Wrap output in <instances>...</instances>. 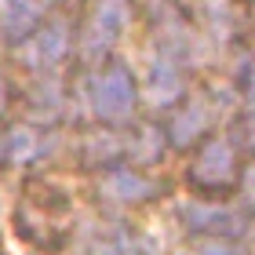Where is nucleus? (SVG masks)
Wrapping results in <instances>:
<instances>
[{"label": "nucleus", "instance_id": "obj_15", "mask_svg": "<svg viewBox=\"0 0 255 255\" xmlns=\"http://www.w3.org/2000/svg\"><path fill=\"white\" fill-rule=\"evenodd\" d=\"M201 255H248V252H241L237 245H230V241H223V237H212L201 248Z\"/></svg>", "mask_w": 255, "mask_h": 255}, {"label": "nucleus", "instance_id": "obj_8", "mask_svg": "<svg viewBox=\"0 0 255 255\" xmlns=\"http://www.w3.org/2000/svg\"><path fill=\"white\" fill-rule=\"evenodd\" d=\"M40 18V0H0V29L11 40H22L37 29Z\"/></svg>", "mask_w": 255, "mask_h": 255}, {"label": "nucleus", "instance_id": "obj_9", "mask_svg": "<svg viewBox=\"0 0 255 255\" xmlns=\"http://www.w3.org/2000/svg\"><path fill=\"white\" fill-rule=\"evenodd\" d=\"M208 124H212V110H208V102H201V99L186 102V106L175 113V121H171V142H175V146L197 142V138L208 131Z\"/></svg>", "mask_w": 255, "mask_h": 255}, {"label": "nucleus", "instance_id": "obj_7", "mask_svg": "<svg viewBox=\"0 0 255 255\" xmlns=\"http://www.w3.org/2000/svg\"><path fill=\"white\" fill-rule=\"evenodd\" d=\"M102 190H106L110 201L138 204V201H146V197H153V182H149L146 175H138V171H131V168H117V171L106 175Z\"/></svg>", "mask_w": 255, "mask_h": 255}, {"label": "nucleus", "instance_id": "obj_14", "mask_svg": "<svg viewBox=\"0 0 255 255\" xmlns=\"http://www.w3.org/2000/svg\"><path fill=\"white\" fill-rule=\"evenodd\" d=\"M237 88L248 102H255V59H241L237 62Z\"/></svg>", "mask_w": 255, "mask_h": 255}, {"label": "nucleus", "instance_id": "obj_17", "mask_svg": "<svg viewBox=\"0 0 255 255\" xmlns=\"http://www.w3.org/2000/svg\"><path fill=\"white\" fill-rule=\"evenodd\" d=\"M245 190H248V204L255 208V164L248 168V175H245Z\"/></svg>", "mask_w": 255, "mask_h": 255}, {"label": "nucleus", "instance_id": "obj_10", "mask_svg": "<svg viewBox=\"0 0 255 255\" xmlns=\"http://www.w3.org/2000/svg\"><path fill=\"white\" fill-rule=\"evenodd\" d=\"M26 106H29V117L33 121H55L62 113V84L55 77H40L37 80V88L29 91V99H26Z\"/></svg>", "mask_w": 255, "mask_h": 255}, {"label": "nucleus", "instance_id": "obj_1", "mask_svg": "<svg viewBox=\"0 0 255 255\" xmlns=\"http://www.w3.org/2000/svg\"><path fill=\"white\" fill-rule=\"evenodd\" d=\"M91 102L95 113L110 124H121L135 113V84L124 66H106L91 84Z\"/></svg>", "mask_w": 255, "mask_h": 255}, {"label": "nucleus", "instance_id": "obj_18", "mask_svg": "<svg viewBox=\"0 0 255 255\" xmlns=\"http://www.w3.org/2000/svg\"><path fill=\"white\" fill-rule=\"evenodd\" d=\"M7 106V84H4V73H0V110Z\"/></svg>", "mask_w": 255, "mask_h": 255}, {"label": "nucleus", "instance_id": "obj_4", "mask_svg": "<svg viewBox=\"0 0 255 255\" xmlns=\"http://www.w3.org/2000/svg\"><path fill=\"white\" fill-rule=\"evenodd\" d=\"M182 219H186L190 230H201V234H212V237H237L245 230L241 212H234L226 204H212V201H186Z\"/></svg>", "mask_w": 255, "mask_h": 255}, {"label": "nucleus", "instance_id": "obj_6", "mask_svg": "<svg viewBox=\"0 0 255 255\" xmlns=\"http://www.w3.org/2000/svg\"><path fill=\"white\" fill-rule=\"evenodd\" d=\"M182 95V77L171 59H153V66H149L146 73V99L149 106H171Z\"/></svg>", "mask_w": 255, "mask_h": 255}, {"label": "nucleus", "instance_id": "obj_2", "mask_svg": "<svg viewBox=\"0 0 255 255\" xmlns=\"http://www.w3.org/2000/svg\"><path fill=\"white\" fill-rule=\"evenodd\" d=\"M124 26H128V0H99L91 18H88V26H84V37H80L84 59H91V62L102 59L117 44Z\"/></svg>", "mask_w": 255, "mask_h": 255}, {"label": "nucleus", "instance_id": "obj_16", "mask_svg": "<svg viewBox=\"0 0 255 255\" xmlns=\"http://www.w3.org/2000/svg\"><path fill=\"white\" fill-rule=\"evenodd\" d=\"M245 142L255 149V110L248 113V121H245Z\"/></svg>", "mask_w": 255, "mask_h": 255}, {"label": "nucleus", "instance_id": "obj_11", "mask_svg": "<svg viewBox=\"0 0 255 255\" xmlns=\"http://www.w3.org/2000/svg\"><path fill=\"white\" fill-rule=\"evenodd\" d=\"M4 153L11 164H33L40 153H44V142L33 128H11L7 131V142H4Z\"/></svg>", "mask_w": 255, "mask_h": 255}, {"label": "nucleus", "instance_id": "obj_3", "mask_svg": "<svg viewBox=\"0 0 255 255\" xmlns=\"http://www.w3.org/2000/svg\"><path fill=\"white\" fill-rule=\"evenodd\" d=\"M234 171H237L234 142L223 138V135H215V138H208L204 149L197 153V164L190 171V179L204 190H219V186H226V182L234 179Z\"/></svg>", "mask_w": 255, "mask_h": 255}, {"label": "nucleus", "instance_id": "obj_13", "mask_svg": "<svg viewBox=\"0 0 255 255\" xmlns=\"http://www.w3.org/2000/svg\"><path fill=\"white\" fill-rule=\"evenodd\" d=\"M160 146H164V135L157 131V128H142L131 142H124V153L135 160V164H146V160L160 157Z\"/></svg>", "mask_w": 255, "mask_h": 255}, {"label": "nucleus", "instance_id": "obj_5", "mask_svg": "<svg viewBox=\"0 0 255 255\" xmlns=\"http://www.w3.org/2000/svg\"><path fill=\"white\" fill-rule=\"evenodd\" d=\"M69 55V26L66 22H48V26H40L33 33V40L26 44V62L33 69H51L59 66L62 59Z\"/></svg>", "mask_w": 255, "mask_h": 255}, {"label": "nucleus", "instance_id": "obj_12", "mask_svg": "<svg viewBox=\"0 0 255 255\" xmlns=\"http://www.w3.org/2000/svg\"><path fill=\"white\" fill-rule=\"evenodd\" d=\"M121 153H124V142L113 131H99V135L84 138V160L88 164H113Z\"/></svg>", "mask_w": 255, "mask_h": 255}]
</instances>
